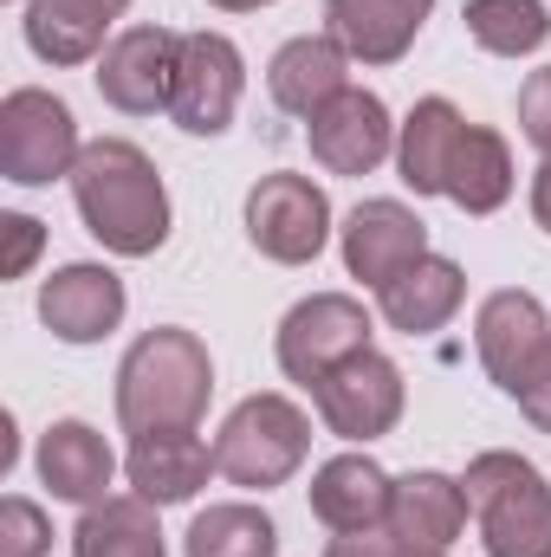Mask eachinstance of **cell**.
Wrapping results in <instances>:
<instances>
[{
  "label": "cell",
  "instance_id": "obj_32",
  "mask_svg": "<svg viewBox=\"0 0 551 557\" xmlns=\"http://www.w3.org/2000/svg\"><path fill=\"white\" fill-rule=\"evenodd\" d=\"M519 409H526V421H532L539 434H551V357H546V370L532 376V389L519 396Z\"/></svg>",
  "mask_w": 551,
  "mask_h": 557
},
{
  "label": "cell",
  "instance_id": "obj_20",
  "mask_svg": "<svg viewBox=\"0 0 551 557\" xmlns=\"http://www.w3.org/2000/svg\"><path fill=\"white\" fill-rule=\"evenodd\" d=\"M390 493L396 480L370 454H338L311 473V519L331 532H370V525H390Z\"/></svg>",
  "mask_w": 551,
  "mask_h": 557
},
{
  "label": "cell",
  "instance_id": "obj_15",
  "mask_svg": "<svg viewBox=\"0 0 551 557\" xmlns=\"http://www.w3.org/2000/svg\"><path fill=\"white\" fill-rule=\"evenodd\" d=\"M124 473H131V486H137L149 506H182L221 467H215V447L195 428H149V434H131Z\"/></svg>",
  "mask_w": 551,
  "mask_h": 557
},
{
  "label": "cell",
  "instance_id": "obj_26",
  "mask_svg": "<svg viewBox=\"0 0 551 557\" xmlns=\"http://www.w3.org/2000/svg\"><path fill=\"white\" fill-rule=\"evenodd\" d=\"M467 39L493 59H526L551 39V7L546 0H467Z\"/></svg>",
  "mask_w": 551,
  "mask_h": 557
},
{
  "label": "cell",
  "instance_id": "obj_29",
  "mask_svg": "<svg viewBox=\"0 0 551 557\" xmlns=\"http://www.w3.org/2000/svg\"><path fill=\"white\" fill-rule=\"evenodd\" d=\"M519 131H526V143H532L539 156H551V65H539V72L519 85Z\"/></svg>",
  "mask_w": 551,
  "mask_h": 557
},
{
  "label": "cell",
  "instance_id": "obj_16",
  "mask_svg": "<svg viewBox=\"0 0 551 557\" xmlns=\"http://www.w3.org/2000/svg\"><path fill=\"white\" fill-rule=\"evenodd\" d=\"M267 91L285 117H318L338 91H351V52L331 33H305L285 39L267 65Z\"/></svg>",
  "mask_w": 551,
  "mask_h": 557
},
{
  "label": "cell",
  "instance_id": "obj_18",
  "mask_svg": "<svg viewBox=\"0 0 551 557\" xmlns=\"http://www.w3.org/2000/svg\"><path fill=\"white\" fill-rule=\"evenodd\" d=\"M428 13L434 0H325V33L364 65H396Z\"/></svg>",
  "mask_w": 551,
  "mask_h": 557
},
{
  "label": "cell",
  "instance_id": "obj_22",
  "mask_svg": "<svg viewBox=\"0 0 551 557\" xmlns=\"http://www.w3.org/2000/svg\"><path fill=\"white\" fill-rule=\"evenodd\" d=\"M111 20L124 13L105 0H26V46L46 65H85V59H105Z\"/></svg>",
  "mask_w": 551,
  "mask_h": 557
},
{
  "label": "cell",
  "instance_id": "obj_7",
  "mask_svg": "<svg viewBox=\"0 0 551 557\" xmlns=\"http://www.w3.org/2000/svg\"><path fill=\"white\" fill-rule=\"evenodd\" d=\"M247 240L273 260V267H305L325 253L331 240V201L311 175H292V169H273L254 182L247 195Z\"/></svg>",
  "mask_w": 551,
  "mask_h": 557
},
{
  "label": "cell",
  "instance_id": "obj_10",
  "mask_svg": "<svg viewBox=\"0 0 551 557\" xmlns=\"http://www.w3.org/2000/svg\"><path fill=\"white\" fill-rule=\"evenodd\" d=\"M474 350H480L487 376L519 403V396L532 389V376L546 370V357H551L546 305H539L532 292H519V285L487 292V298H480V318H474Z\"/></svg>",
  "mask_w": 551,
  "mask_h": 557
},
{
  "label": "cell",
  "instance_id": "obj_5",
  "mask_svg": "<svg viewBox=\"0 0 551 557\" xmlns=\"http://www.w3.org/2000/svg\"><path fill=\"white\" fill-rule=\"evenodd\" d=\"M78 117L65 98L39 91V85H20L0 98V175L13 188H46L59 175L78 169Z\"/></svg>",
  "mask_w": 551,
  "mask_h": 557
},
{
  "label": "cell",
  "instance_id": "obj_12",
  "mask_svg": "<svg viewBox=\"0 0 551 557\" xmlns=\"http://www.w3.org/2000/svg\"><path fill=\"white\" fill-rule=\"evenodd\" d=\"M305 143H311L318 169H331V175H370L383 156H396V124H390V104L377 91L351 85L318 117H305Z\"/></svg>",
  "mask_w": 551,
  "mask_h": 557
},
{
  "label": "cell",
  "instance_id": "obj_4",
  "mask_svg": "<svg viewBox=\"0 0 551 557\" xmlns=\"http://www.w3.org/2000/svg\"><path fill=\"white\" fill-rule=\"evenodd\" d=\"M305 454H311V421H305V409L292 396H247L215 434L221 480L247 486V493L285 486L305 467Z\"/></svg>",
  "mask_w": 551,
  "mask_h": 557
},
{
  "label": "cell",
  "instance_id": "obj_8",
  "mask_svg": "<svg viewBox=\"0 0 551 557\" xmlns=\"http://www.w3.org/2000/svg\"><path fill=\"white\" fill-rule=\"evenodd\" d=\"M247 91V59L228 33H182V59H175V91H169V117L188 137H221L241 111Z\"/></svg>",
  "mask_w": 551,
  "mask_h": 557
},
{
  "label": "cell",
  "instance_id": "obj_19",
  "mask_svg": "<svg viewBox=\"0 0 551 557\" xmlns=\"http://www.w3.org/2000/svg\"><path fill=\"white\" fill-rule=\"evenodd\" d=\"M111 473H118V454H111V441H105L91 421H52V428L39 434V480H46L52 499H65V506H98V499H111V493H105Z\"/></svg>",
  "mask_w": 551,
  "mask_h": 557
},
{
  "label": "cell",
  "instance_id": "obj_17",
  "mask_svg": "<svg viewBox=\"0 0 551 557\" xmlns=\"http://www.w3.org/2000/svg\"><path fill=\"white\" fill-rule=\"evenodd\" d=\"M467 486L434 473V467H415L396 480L390 493V532L403 539V552H448L461 532H467Z\"/></svg>",
  "mask_w": 551,
  "mask_h": 557
},
{
  "label": "cell",
  "instance_id": "obj_23",
  "mask_svg": "<svg viewBox=\"0 0 551 557\" xmlns=\"http://www.w3.org/2000/svg\"><path fill=\"white\" fill-rule=\"evenodd\" d=\"M156 512L162 506H149L143 493H111L85 506V519L72 525V557H169Z\"/></svg>",
  "mask_w": 551,
  "mask_h": 557
},
{
  "label": "cell",
  "instance_id": "obj_13",
  "mask_svg": "<svg viewBox=\"0 0 551 557\" xmlns=\"http://www.w3.org/2000/svg\"><path fill=\"white\" fill-rule=\"evenodd\" d=\"M124 305H131L124 278L111 273V267H91V260L59 267L39 285V318H46V331L59 344H98V337H111L124 324Z\"/></svg>",
  "mask_w": 551,
  "mask_h": 557
},
{
  "label": "cell",
  "instance_id": "obj_33",
  "mask_svg": "<svg viewBox=\"0 0 551 557\" xmlns=\"http://www.w3.org/2000/svg\"><path fill=\"white\" fill-rule=\"evenodd\" d=\"M532 221L551 234V156L539 162V175H532Z\"/></svg>",
  "mask_w": 551,
  "mask_h": 557
},
{
  "label": "cell",
  "instance_id": "obj_24",
  "mask_svg": "<svg viewBox=\"0 0 551 557\" xmlns=\"http://www.w3.org/2000/svg\"><path fill=\"white\" fill-rule=\"evenodd\" d=\"M461 131H467V117L448 98H421L396 124V169H403V182L415 195H441L448 188V162H454Z\"/></svg>",
  "mask_w": 551,
  "mask_h": 557
},
{
  "label": "cell",
  "instance_id": "obj_14",
  "mask_svg": "<svg viewBox=\"0 0 551 557\" xmlns=\"http://www.w3.org/2000/svg\"><path fill=\"white\" fill-rule=\"evenodd\" d=\"M421 253H428V227H421L415 208L390 201V195L351 208V221H344V267H351V278H364V285L383 292Z\"/></svg>",
  "mask_w": 551,
  "mask_h": 557
},
{
  "label": "cell",
  "instance_id": "obj_28",
  "mask_svg": "<svg viewBox=\"0 0 551 557\" xmlns=\"http://www.w3.org/2000/svg\"><path fill=\"white\" fill-rule=\"evenodd\" d=\"M46 552H52V519L33 499L7 493L0 499V557H46Z\"/></svg>",
  "mask_w": 551,
  "mask_h": 557
},
{
  "label": "cell",
  "instance_id": "obj_3",
  "mask_svg": "<svg viewBox=\"0 0 551 557\" xmlns=\"http://www.w3.org/2000/svg\"><path fill=\"white\" fill-rule=\"evenodd\" d=\"M467 506L480 519L487 557H551V480L506 447H487L461 473Z\"/></svg>",
  "mask_w": 551,
  "mask_h": 557
},
{
  "label": "cell",
  "instance_id": "obj_31",
  "mask_svg": "<svg viewBox=\"0 0 551 557\" xmlns=\"http://www.w3.org/2000/svg\"><path fill=\"white\" fill-rule=\"evenodd\" d=\"M325 557H409L403 552V539L396 532H383V525H370V532H338Z\"/></svg>",
  "mask_w": 551,
  "mask_h": 557
},
{
  "label": "cell",
  "instance_id": "obj_27",
  "mask_svg": "<svg viewBox=\"0 0 551 557\" xmlns=\"http://www.w3.org/2000/svg\"><path fill=\"white\" fill-rule=\"evenodd\" d=\"M188 557H279V525L260 512V506H208L195 512L188 539H182Z\"/></svg>",
  "mask_w": 551,
  "mask_h": 557
},
{
  "label": "cell",
  "instance_id": "obj_11",
  "mask_svg": "<svg viewBox=\"0 0 551 557\" xmlns=\"http://www.w3.org/2000/svg\"><path fill=\"white\" fill-rule=\"evenodd\" d=\"M175 59H182V33L169 26H131L105 46L98 59V98L124 117H156L169 111V91H175Z\"/></svg>",
  "mask_w": 551,
  "mask_h": 557
},
{
  "label": "cell",
  "instance_id": "obj_35",
  "mask_svg": "<svg viewBox=\"0 0 551 557\" xmlns=\"http://www.w3.org/2000/svg\"><path fill=\"white\" fill-rule=\"evenodd\" d=\"M409 557H448V552H409Z\"/></svg>",
  "mask_w": 551,
  "mask_h": 557
},
{
  "label": "cell",
  "instance_id": "obj_34",
  "mask_svg": "<svg viewBox=\"0 0 551 557\" xmlns=\"http://www.w3.org/2000/svg\"><path fill=\"white\" fill-rule=\"evenodd\" d=\"M208 7H221V13H260V7H273V0H208Z\"/></svg>",
  "mask_w": 551,
  "mask_h": 557
},
{
  "label": "cell",
  "instance_id": "obj_30",
  "mask_svg": "<svg viewBox=\"0 0 551 557\" xmlns=\"http://www.w3.org/2000/svg\"><path fill=\"white\" fill-rule=\"evenodd\" d=\"M0 234H7V260H0V273L26 278V267H33L39 247H46V227H39L33 214H0Z\"/></svg>",
  "mask_w": 551,
  "mask_h": 557
},
{
  "label": "cell",
  "instance_id": "obj_9",
  "mask_svg": "<svg viewBox=\"0 0 551 557\" xmlns=\"http://www.w3.org/2000/svg\"><path fill=\"white\" fill-rule=\"evenodd\" d=\"M311 403H318V421L338 434V441H383L396 421H403V370L383 357V350H357L344 357L331 376L311 383Z\"/></svg>",
  "mask_w": 551,
  "mask_h": 557
},
{
  "label": "cell",
  "instance_id": "obj_2",
  "mask_svg": "<svg viewBox=\"0 0 551 557\" xmlns=\"http://www.w3.org/2000/svg\"><path fill=\"white\" fill-rule=\"evenodd\" d=\"M215 396V363L208 344L182 324H156L118 363V421L124 434H149V428H195L208 416Z\"/></svg>",
  "mask_w": 551,
  "mask_h": 557
},
{
  "label": "cell",
  "instance_id": "obj_6",
  "mask_svg": "<svg viewBox=\"0 0 551 557\" xmlns=\"http://www.w3.org/2000/svg\"><path fill=\"white\" fill-rule=\"evenodd\" d=\"M273 350H279V370L311 389V383L331 376L344 357L370 350V311H364L351 292H311V298H298V305L279 318Z\"/></svg>",
  "mask_w": 551,
  "mask_h": 557
},
{
  "label": "cell",
  "instance_id": "obj_25",
  "mask_svg": "<svg viewBox=\"0 0 551 557\" xmlns=\"http://www.w3.org/2000/svg\"><path fill=\"white\" fill-rule=\"evenodd\" d=\"M461 214H493V208H506V195H513V149L500 131H487V124H467L461 143H454V162H448V188H441Z\"/></svg>",
  "mask_w": 551,
  "mask_h": 557
},
{
  "label": "cell",
  "instance_id": "obj_21",
  "mask_svg": "<svg viewBox=\"0 0 551 557\" xmlns=\"http://www.w3.org/2000/svg\"><path fill=\"white\" fill-rule=\"evenodd\" d=\"M461 298H467V273H461L454 260H441V253H421L415 267H403V273L377 292L383 324L403 331V337H428V331H441V324L461 311Z\"/></svg>",
  "mask_w": 551,
  "mask_h": 557
},
{
  "label": "cell",
  "instance_id": "obj_1",
  "mask_svg": "<svg viewBox=\"0 0 551 557\" xmlns=\"http://www.w3.org/2000/svg\"><path fill=\"white\" fill-rule=\"evenodd\" d=\"M72 201H78L85 234H91L105 253L149 260V253L169 240V188H162L156 162H149L131 137H98V143L78 149Z\"/></svg>",
  "mask_w": 551,
  "mask_h": 557
}]
</instances>
